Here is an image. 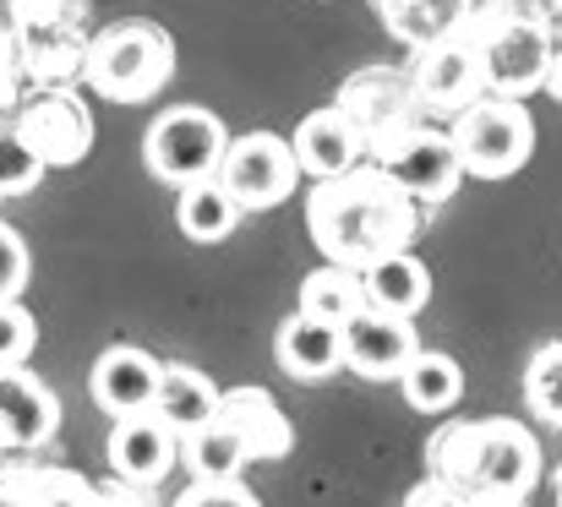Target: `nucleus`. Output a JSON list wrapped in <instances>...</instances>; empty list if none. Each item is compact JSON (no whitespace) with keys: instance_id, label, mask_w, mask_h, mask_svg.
Here are the masks:
<instances>
[{"instance_id":"37","label":"nucleus","mask_w":562,"mask_h":507,"mask_svg":"<svg viewBox=\"0 0 562 507\" xmlns=\"http://www.w3.org/2000/svg\"><path fill=\"white\" fill-rule=\"evenodd\" d=\"M5 459H11V442H5V431H0V464H5Z\"/></svg>"},{"instance_id":"12","label":"nucleus","mask_w":562,"mask_h":507,"mask_svg":"<svg viewBox=\"0 0 562 507\" xmlns=\"http://www.w3.org/2000/svg\"><path fill=\"white\" fill-rule=\"evenodd\" d=\"M104 453H110V470H115L121 481L154 492V486L176 470V459H181V437L165 426L159 409H132V415H115Z\"/></svg>"},{"instance_id":"28","label":"nucleus","mask_w":562,"mask_h":507,"mask_svg":"<svg viewBox=\"0 0 562 507\" xmlns=\"http://www.w3.org/2000/svg\"><path fill=\"white\" fill-rule=\"evenodd\" d=\"M44 180V159L22 143L11 121H0V196H27Z\"/></svg>"},{"instance_id":"22","label":"nucleus","mask_w":562,"mask_h":507,"mask_svg":"<svg viewBox=\"0 0 562 507\" xmlns=\"http://www.w3.org/2000/svg\"><path fill=\"white\" fill-rule=\"evenodd\" d=\"M154 409L165 415V426H170L176 437H191L196 426H207V420L218 415V387H213V376H207V371L170 360V365L159 371Z\"/></svg>"},{"instance_id":"13","label":"nucleus","mask_w":562,"mask_h":507,"mask_svg":"<svg viewBox=\"0 0 562 507\" xmlns=\"http://www.w3.org/2000/svg\"><path fill=\"white\" fill-rule=\"evenodd\" d=\"M420 349L415 317H393V312H356L345 323V371L367 376V382H398V371L409 365V354Z\"/></svg>"},{"instance_id":"6","label":"nucleus","mask_w":562,"mask_h":507,"mask_svg":"<svg viewBox=\"0 0 562 507\" xmlns=\"http://www.w3.org/2000/svg\"><path fill=\"white\" fill-rule=\"evenodd\" d=\"M11 126L22 143L44 159V169H71L93 154V115L77 88H27L22 104L11 110Z\"/></svg>"},{"instance_id":"10","label":"nucleus","mask_w":562,"mask_h":507,"mask_svg":"<svg viewBox=\"0 0 562 507\" xmlns=\"http://www.w3.org/2000/svg\"><path fill=\"white\" fill-rule=\"evenodd\" d=\"M376 165L387 169L409 196H420L426 207H437V202H448L459 185H464V165H459V148H453V137H448V126H437V121H420V126H409L404 137H393L382 154H372Z\"/></svg>"},{"instance_id":"25","label":"nucleus","mask_w":562,"mask_h":507,"mask_svg":"<svg viewBox=\"0 0 562 507\" xmlns=\"http://www.w3.org/2000/svg\"><path fill=\"white\" fill-rule=\"evenodd\" d=\"M301 312L312 317H328V323H350L356 312H367V290H361V268H345V262H328L317 273L301 279Z\"/></svg>"},{"instance_id":"11","label":"nucleus","mask_w":562,"mask_h":507,"mask_svg":"<svg viewBox=\"0 0 562 507\" xmlns=\"http://www.w3.org/2000/svg\"><path fill=\"white\" fill-rule=\"evenodd\" d=\"M409 82H415V93H420V104H426V115L437 121V115H459L470 99H481L486 93V77H481V55L470 49V44H459V38H437V44H420L415 55H409Z\"/></svg>"},{"instance_id":"29","label":"nucleus","mask_w":562,"mask_h":507,"mask_svg":"<svg viewBox=\"0 0 562 507\" xmlns=\"http://www.w3.org/2000/svg\"><path fill=\"white\" fill-rule=\"evenodd\" d=\"M11 27H82L88 0H0Z\"/></svg>"},{"instance_id":"19","label":"nucleus","mask_w":562,"mask_h":507,"mask_svg":"<svg viewBox=\"0 0 562 507\" xmlns=\"http://www.w3.org/2000/svg\"><path fill=\"white\" fill-rule=\"evenodd\" d=\"M0 503L16 507H82L99 503V486L66 464H0Z\"/></svg>"},{"instance_id":"34","label":"nucleus","mask_w":562,"mask_h":507,"mask_svg":"<svg viewBox=\"0 0 562 507\" xmlns=\"http://www.w3.org/2000/svg\"><path fill=\"white\" fill-rule=\"evenodd\" d=\"M404 503H409V507H426V503L453 507V503H464V497H459V486H453V481H442V475H426L420 486H409V492H404Z\"/></svg>"},{"instance_id":"39","label":"nucleus","mask_w":562,"mask_h":507,"mask_svg":"<svg viewBox=\"0 0 562 507\" xmlns=\"http://www.w3.org/2000/svg\"><path fill=\"white\" fill-rule=\"evenodd\" d=\"M0 121H11V110H0Z\"/></svg>"},{"instance_id":"17","label":"nucleus","mask_w":562,"mask_h":507,"mask_svg":"<svg viewBox=\"0 0 562 507\" xmlns=\"http://www.w3.org/2000/svg\"><path fill=\"white\" fill-rule=\"evenodd\" d=\"M290 148H295V165L301 174H312V180H323V174H339V169L361 165V159H372L367 154V137H361V126L339 110V104H323V110H312L295 132H290Z\"/></svg>"},{"instance_id":"27","label":"nucleus","mask_w":562,"mask_h":507,"mask_svg":"<svg viewBox=\"0 0 562 507\" xmlns=\"http://www.w3.org/2000/svg\"><path fill=\"white\" fill-rule=\"evenodd\" d=\"M525 404L536 409V420L562 426V338L541 343V349L530 354V371H525Z\"/></svg>"},{"instance_id":"32","label":"nucleus","mask_w":562,"mask_h":507,"mask_svg":"<svg viewBox=\"0 0 562 507\" xmlns=\"http://www.w3.org/2000/svg\"><path fill=\"white\" fill-rule=\"evenodd\" d=\"M27 273H33V262H27V240H22L11 224H0V301H16L22 284H27Z\"/></svg>"},{"instance_id":"30","label":"nucleus","mask_w":562,"mask_h":507,"mask_svg":"<svg viewBox=\"0 0 562 507\" xmlns=\"http://www.w3.org/2000/svg\"><path fill=\"white\" fill-rule=\"evenodd\" d=\"M27 66H22V33L11 27L5 5H0V110H16L22 93H27Z\"/></svg>"},{"instance_id":"8","label":"nucleus","mask_w":562,"mask_h":507,"mask_svg":"<svg viewBox=\"0 0 562 507\" xmlns=\"http://www.w3.org/2000/svg\"><path fill=\"white\" fill-rule=\"evenodd\" d=\"M367 137V154H382L393 137H404L409 126L431 121L409 71H393V66H367V71H350L339 82V99H334Z\"/></svg>"},{"instance_id":"24","label":"nucleus","mask_w":562,"mask_h":507,"mask_svg":"<svg viewBox=\"0 0 562 507\" xmlns=\"http://www.w3.org/2000/svg\"><path fill=\"white\" fill-rule=\"evenodd\" d=\"M176 224H181V235L196 240V246H218V240L235 235V224H240V202L224 191L218 174L191 180V185H181V196H176Z\"/></svg>"},{"instance_id":"26","label":"nucleus","mask_w":562,"mask_h":507,"mask_svg":"<svg viewBox=\"0 0 562 507\" xmlns=\"http://www.w3.org/2000/svg\"><path fill=\"white\" fill-rule=\"evenodd\" d=\"M181 464H187L191 475H240L251 459H246L240 437L213 415L207 426H196L191 437H181Z\"/></svg>"},{"instance_id":"2","label":"nucleus","mask_w":562,"mask_h":507,"mask_svg":"<svg viewBox=\"0 0 562 507\" xmlns=\"http://www.w3.org/2000/svg\"><path fill=\"white\" fill-rule=\"evenodd\" d=\"M426 470L453 481L464 503H525L541 486V442L525 420H442L426 442Z\"/></svg>"},{"instance_id":"5","label":"nucleus","mask_w":562,"mask_h":507,"mask_svg":"<svg viewBox=\"0 0 562 507\" xmlns=\"http://www.w3.org/2000/svg\"><path fill=\"white\" fill-rule=\"evenodd\" d=\"M224 148H229V126H224L213 110H202V104H176V110H165V115L148 126V137H143V159H148V169H154L165 185H176V191L191 185V180L218 174Z\"/></svg>"},{"instance_id":"21","label":"nucleus","mask_w":562,"mask_h":507,"mask_svg":"<svg viewBox=\"0 0 562 507\" xmlns=\"http://www.w3.org/2000/svg\"><path fill=\"white\" fill-rule=\"evenodd\" d=\"M22 33V66L33 88H77L88 66V33L82 27H16Z\"/></svg>"},{"instance_id":"1","label":"nucleus","mask_w":562,"mask_h":507,"mask_svg":"<svg viewBox=\"0 0 562 507\" xmlns=\"http://www.w3.org/2000/svg\"><path fill=\"white\" fill-rule=\"evenodd\" d=\"M426 218H431V207L420 196H409L376 159H361V165L339 169V174H323L306 191L312 246L328 262H345V268H367L387 251L415 246Z\"/></svg>"},{"instance_id":"38","label":"nucleus","mask_w":562,"mask_h":507,"mask_svg":"<svg viewBox=\"0 0 562 507\" xmlns=\"http://www.w3.org/2000/svg\"><path fill=\"white\" fill-rule=\"evenodd\" d=\"M558 503H562V464H558Z\"/></svg>"},{"instance_id":"16","label":"nucleus","mask_w":562,"mask_h":507,"mask_svg":"<svg viewBox=\"0 0 562 507\" xmlns=\"http://www.w3.org/2000/svg\"><path fill=\"white\" fill-rule=\"evenodd\" d=\"M159 371L165 360H154L148 349L137 343H110L99 360H93V404L104 415H132V409H154V393H159Z\"/></svg>"},{"instance_id":"31","label":"nucleus","mask_w":562,"mask_h":507,"mask_svg":"<svg viewBox=\"0 0 562 507\" xmlns=\"http://www.w3.org/2000/svg\"><path fill=\"white\" fill-rule=\"evenodd\" d=\"M33 317H27V306L22 301H0V365H27V354H33Z\"/></svg>"},{"instance_id":"40","label":"nucleus","mask_w":562,"mask_h":507,"mask_svg":"<svg viewBox=\"0 0 562 507\" xmlns=\"http://www.w3.org/2000/svg\"><path fill=\"white\" fill-rule=\"evenodd\" d=\"M0 202H5V196H0Z\"/></svg>"},{"instance_id":"18","label":"nucleus","mask_w":562,"mask_h":507,"mask_svg":"<svg viewBox=\"0 0 562 507\" xmlns=\"http://www.w3.org/2000/svg\"><path fill=\"white\" fill-rule=\"evenodd\" d=\"M273 354H279V365H284L295 382H328L334 371H345V328L295 306V317L279 323Z\"/></svg>"},{"instance_id":"33","label":"nucleus","mask_w":562,"mask_h":507,"mask_svg":"<svg viewBox=\"0 0 562 507\" xmlns=\"http://www.w3.org/2000/svg\"><path fill=\"white\" fill-rule=\"evenodd\" d=\"M176 503L181 507H196V503H240V507H251L257 497H251V486H246L240 475H196Z\"/></svg>"},{"instance_id":"3","label":"nucleus","mask_w":562,"mask_h":507,"mask_svg":"<svg viewBox=\"0 0 562 507\" xmlns=\"http://www.w3.org/2000/svg\"><path fill=\"white\" fill-rule=\"evenodd\" d=\"M170 77H176V38L148 16L110 22L88 38L82 82L104 104H148L154 93H165Z\"/></svg>"},{"instance_id":"23","label":"nucleus","mask_w":562,"mask_h":507,"mask_svg":"<svg viewBox=\"0 0 562 507\" xmlns=\"http://www.w3.org/2000/svg\"><path fill=\"white\" fill-rule=\"evenodd\" d=\"M398 393L415 415H448L464 398V371L442 349H415L409 365L398 371Z\"/></svg>"},{"instance_id":"35","label":"nucleus","mask_w":562,"mask_h":507,"mask_svg":"<svg viewBox=\"0 0 562 507\" xmlns=\"http://www.w3.org/2000/svg\"><path fill=\"white\" fill-rule=\"evenodd\" d=\"M547 93L562 104V44L552 49V66H547Z\"/></svg>"},{"instance_id":"4","label":"nucleus","mask_w":562,"mask_h":507,"mask_svg":"<svg viewBox=\"0 0 562 507\" xmlns=\"http://www.w3.org/2000/svg\"><path fill=\"white\" fill-rule=\"evenodd\" d=\"M448 137L459 148L464 180H508L536 154V121L525 99H503V93H481L459 115H448Z\"/></svg>"},{"instance_id":"36","label":"nucleus","mask_w":562,"mask_h":507,"mask_svg":"<svg viewBox=\"0 0 562 507\" xmlns=\"http://www.w3.org/2000/svg\"><path fill=\"white\" fill-rule=\"evenodd\" d=\"M536 11H541V22L562 27V0H536Z\"/></svg>"},{"instance_id":"7","label":"nucleus","mask_w":562,"mask_h":507,"mask_svg":"<svg viewBox=\"0 0 562 507\" xmlns=\"http://www.w3.org/2000/svg\"><path fill=\"white\" fill-rule=\"evenodd\" d=\"M218 180L240 202V213H268V207H279V202L295 196L301 165H295L290 137H279V132H240L224 148Z\"/></svg>"},{"instance_id":"14","label":"nucleus","mask_w":562,"mask_h":507,"mask_svg":"<svg viewBox=\"0 0 562 507\" xmlns=\"http://www.w3.org/2000/svg\"><path fill=\"white\" fill-rule=\"evenodd\" d=\"M218 420L240 437L251 464H279L295 448V426H290V415L279 409V398L268 387H251V382L246 387H224L218 393Z\"/></svg>"},{"instance_id":"15","label":"nucleus","mask_w":562,"mask_h":507,"mask_svg":"<svg viewBox=\"0 0 562 507\" xmlns=\"http://www.w3.org/2000/svg\"><path fill=\"white\" fill-rule=\"evenodd\" d=\"M0 431L11 453H33L60 431V393L27 365H0Z\"/></svg>"},{"instance_id":"20","label":"nucleus","mask_w":562,"mask_h":507,"mask_svg":"<svg viewBox=\"0 0 562 507\" xmlns=\"http://www.w3.org/2000/svg\"><path fill=\"white\" fill-rule=\"evenodd\" d=\"M361 290H367V306L376 312H393V317H420L426 301H431V273L426 262L404 246V251H387L361 268Z\"/></svg>"},{"instance_id":"9","label":"nucleus","mask_w":562,"mask_h":507,"mask_svg":"<svg viewBox=\"0 0 562 507\" xmlns=\"http://www.w3.org/2000/svg\"><path fill=\"white\" fill-rule=\"evenodd\" d=\"M552 22L541 16H519V22H503L475 55H481V77H486V93H503V99H530L547 88V66H552Z\"/></svg>"}]
</instances>
